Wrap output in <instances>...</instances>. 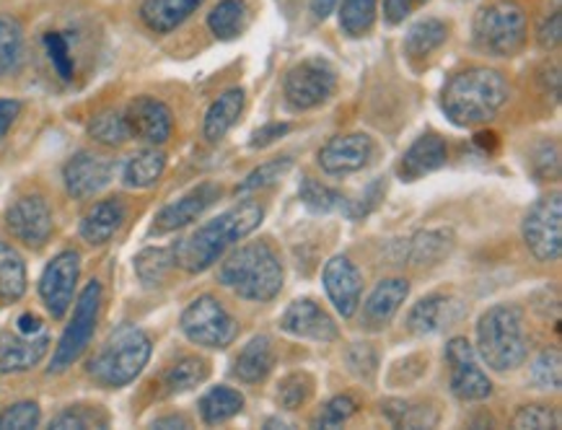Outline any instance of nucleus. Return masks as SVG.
<instances>
[{"label": "nucleus", "instance_id": "obj_3", "mask_svg": "<svg viewBox=\"0 0 562 430\" xmlns=\"http://www.w3.org/2000/svg\"><path fill=\"white\" fill-rule=\"evenodd\" d=\"M283 262L268 241L241 244L218 270V283L244 301H272L283 291Z\"/></svg>", "mask_w": 562, "mask_h": 430}, {"label": "nucleus", "instance_id": "obj_28", "mask_svg": "<svg viewBox=\"0 0 562 430\" xmlns=\"http://www.w3.org/2000/svg\"><path fill=\"white\" fill-rule=\"evenodd\" d=\"M446 39H449V24H446V21L436 16L415 21V24L407 29V37H405L407 60L413 63L428 60V57L434 55Z\"/></svg>", "mask_w": 562, "mask_h": 430}, {"label": "nucleus", "instance_id": "obj_26", "mask_svg": "<svg viewBox=\"0 0 562 430\" xmlns=\"http://www.w3.org/2000/svg\"><path fill=\"white\" fill-rule=\"evenodd\" d=\"M205 0H143L140 19L150 32L169 34L182 26Z\"/></svg>", "mask_w": 562, "mask_h": 430}, {"label": "nucleus", "instance_id": "obj_30", "mask_svg": "<svg viewBox=\"0 0 562 430\" xmlns=\"http://www.w3.org/2000/svg\"><path fill=\"white\" fill-rule=\"evenodd\" d=\"M167 169V154L156 148H146L140 154L130 156L125 169H122V182L133 190H148L161 179Z\"/></svg>", "mask_w": 562, "mask_h": 430}, {"label": "nucleus", "instance_id": "obj_27", "mask_svg": "<svg viewBox=\"0 0 562 430\" xmlns=\"http://www.w3.org/2000/svg\"><path fill=\"white\" fill-rule=\"evenodd\" d=\"M244 102H247V94H244L241 86H234V89L223 91V94L211 104V110L205 112V122H203L205 138L211 143H218L226 138L231 127H234L241 117Z\"/></svg>", "mask_w": 562, "mask_h": 430}, {"label": "nucleus", "instance_id": "obj_1", "mask_svg": "<svg viewBox=\"0 0 562 430\" xmlns=\"http://www.w3.org/2000/svg\"><path fill=\"white\" fill-rule=\"evenodd\" d=\"M265 218V207L255 203V200H247V203L234 205L231 211L221 213L218 218L207 220L198 228V231L187 236L175 247V262L177 268L184 272H205L213 268L215 262L221 260L223 254L228 252L234 244L247 239L249 234H255L259 224Z\"/></svg>", "mask_w": 562, "mask_h": 430}, {"label": "nucleus", "instance_id": "obj_54", "mask_svg": "<svg viewBox=\"0 0 562 430\" xmlns=\"http://www.w3.org/2000/svg\"><path fill=\"white\" fill-rule=\"evenodd\" d=\"M16 329H19V332H26V335H37V332H42V329H47V327H45V319L37 317V314L26 312V314H21V317L16 319Z\"/></svg>", "mask_w": 562, "mask_h": 430}, {"label": "nucleus", "instance_id": "obj_23", "mask_svg": "<svg viewBox=\"0 0 562 430\" xmlns=\"http://www.w3.org/2000/svg\"><path fill=\"white\" fill-rule=\"evenodd\" d=\"M446 161H449V146H446V140L436 133H425L402 154L396 174H400L402 182H417V179L443 169Z\"/></svg>", "mask_w": 562, "mask_h": 430}, {"label": "nucleus", "instance_id": "obj_32", "mask_svg": "<svg viewBox=\"0 0 562 430\" xmlns=\"http://www.w3.org/2000/svg\"><path fill=\"white\" fill-rule=\"evenodd\" d=\"M198 407L205 426H221L244 410V394L231 386H213L211 392L203 394Z\"/></svg>", "mask_w": 562, "mask_h": 430}, {"label": "nucleus", "instance_id": "obj_20", "mask_svg": "<svg viewBox=\"0 0 562 430\" xmlns=\"http://www.w3.org/2000/svg\"><path fill=\"white\" fill-rule=\"evenodd\" d=\"M49 350V335L42 329L37 335L19 332L16 327L0 332V374H24L45 361Z\"/></svg>", "mask_w": 562, "mask_h": 430}, {"label": "nucleus", "instance_id": "obj_21", "mask_svg": "<svg viewBox=\"0 0 562 430\" xmlns=\"http://www.w3.org/2000/svg\"><path fill=\"white\" fill-rule=\"evenodd\" d=\"M464 314L467 309L459 298L446 296V293H430V296L420 298L413 309H409L407 329L417 337L438 335L464 319Z\"/></svg>", "mask_w": 562, "mask_h": 430}, {"label": "nucleus", "instance_id": "obj_2", "mask_svg": "<svg viewBox=\"0 0 562 430\" xmlns=\"http://www.w3.org/2000/svg\"><path fill=\"white\" fill-rule=\"evenodd\" d=\"M510 99V86L501 70L467 68L449 78L441 91V110L457 127L487 125Z\"/></svg>", "mask_w": 562, "mask_h": 430}, {"label": "nucleus", "instance_id": "obj_53", "mask_svg": "<svg viewBox=\"0 0 562 430\" xmlns=\"http://www.w3.org/2000/svg\"><path fill=\"white\" fill-rule=\"evenodd\" d=\"M21 114V102L16 99H0V138H5V133L11 131V125Z\"/></svg>", "mask_w": 562, "mask_h": 430}, {"label": "nucleus", "instance_id": "obj_11", "mask_svg": "<svg viewBox=\"0 0 562 430\" xmlns=\"http://www.w3.org/2000/svg\"><path fill=\"white\" fill-rule=\"evenodd\" d=\"M446 363L451 369V394L461 403H482L493 394V382L482 371L467 337H451L446 346Z\"/></svg>", "mask_w": 562, "mask_h": 430}, {"label": "nucleus", "instance_id": "obj_18", "mask_svg": "<svg viewBox=\"0 0 562 430\" xmlns=\"http://www.w3.org/2000/svg\"><path fill=\"white\" fill-rule=\"evenodd\" d=\"M218 197H221V188L215 182L198 184V188H192L187 195H182L179 200H175V203H169L167 207H161V211L156 213L150 234H171L194 224L200 215L211 211Z\"/></svg>", "mask_w": 562, "mask_h": 430}, {"label": "nucleus", "instance_id": "obj_12", "mask_svg": "<svg viewBox=\"0 0 562 430\" xmlns=\"http://www.w3.org/2000/svg\"><path fill=\"white\" fill-rule=\"evenodd\" d=\"M78 275H81V254L74 249H65V252L53 257L42 272L40 296L53 319H63L74 306Z\"/></svg>", "mask_w": 562, "mask_h": 430}, {"label": "nucleus", "instance_id": "obj_48", "mask_svg": "<svg viewBox=\"0 0 562 430\" xmlns=\"http://www.w3.org/2000/svg\"><path fill=\"white\" fill-rule=\"evenodd\" d=\"M348 365L360 382H373V376H376V369H379V358L373 353L369 342H356V346L348 350Z\"/></svg>", "mask_w": 562, "mask_h": 430}, {"label": "nucleus", "instance_id": "obj_4", "mask_svg": "<svg viewBox=\"0 0 562 430\" xmlns=\"http://www.w3.org/2000/svg\"><path fill=\"white\" fill-rule=\"evenodd\" d=\"M477 353L495 374L524 365L529 355L524 312L514 304H495L477 321Z\"/></svg>", "mask_w": 562, "mask_h": 430}, {"label": "nucleus", "instance_id": "obj_37", "mask_svg": "<svg viewBox=\"0 0 562 430\" xmlns=\"http://www.w3.org/2000/svg\"><path fill=\"white\" fill-rule=\"evenodd\" d=\"M453 249V234L451 231H425L417 234L409 241V257L415 264H434L443 257H449Z\"/></svg>", "mask_w": 562, "mask_h": 430}, {"label": "nucleus", "instance_id": "obj_56", "mask_svg": "<svg viewBox=\"0 0 562 430\" xmlns=\"http://www.w3.org/2000/svg\"><path fill=\"white\" fill-rule=\"evenodd\" d=\"M474 143H477L482 150H487V154H493V150L498 148V135L490 133V131H482V133H477V138H474Z\"/></svg>", "mask_w": 562, "mask_h": 430}, {"label": "nucleus", "instance_id": "obj_49", "mask_svg": "<svg viewBox=\"0 0 562 430\" xmlns=\"http://www.w3.org/2000/svg\"><path fill=\"white\" fill-rule=\"evenodd\" d=\"M45 47L57 73H60V78H65V81H70V78H74V57H70L68 42H65L63 34L57 32L45 34Z\"/></svg>", "mask_w": 562, "mask_h": 430}, {"label": "nucleus", "instance_id": "obj_14", "mask_svg": "<svg viewBox=\"0 0 562 430\" xmlns=\"http://www.w3.org/2000/svg\"><path fill=\"white\" fill-rule=\"evenodd\" d=\"M376 156V143L366 133L337 135L319 150V167L329 177H348L369 169Z\"/></svg>", "mask_w": 562, "mask_h": 430}, {"label": "nucleus", "instance_id": "obj_52", "mask_svg": "<svg viewBox=\"0 0 562 430\" xmlns=\"http://www.w3.org/2000/svg\"><path fill=\"white\" fill-rule=\"evenodd\" d=\"M293 131L291 122H270V125L259 127V131L251 135V148H268L272 146V143L283 138V135H288Z\"/></svg>", "mask_w": 562, "mask_h": 430}, {"label": "nucleus", "instance_id": "obj_44", "mask_svg": "<svg viewBox=\"0 0 562 430\" xmlns=\"http://www.w3.org/2000/svg\"><path fill=\"white\" fill-rule=\"evenodd\" d=\"M42 422V410L37 403L26 399V403L11 405L9 410L0 412V430H32Z\"/></svg>", "mask_w": 562, "mask_h": 430}, {"label": "nucleus", "instance_id": "obj_43", "mask_svg": "<svg viewBox=\"0 0 562 430\" xmlns=\"http://www.w3.org/2000/svg\"><path fill=\"white\" fill-rule=\"evenodd\" d=\"M531 382L539 389L558 392L562 384V358L560 350H544L542 355L531 363Z\"/></svg>", "mask_w": 562, "mask_h": 430}, {"label": "nucleus", "instance_id": "obj_33", "mask_svg": "<svg viewBox=\"0 0 562 430\" xmlns=\"http://www.w3.org/2000/svg\"><path fill=\"white\" fill-rule=\"evenodd\" d=\"M249 21V5L244 0H221L218 5H213V11L207 13V29L213 32V37L223 42L236 39L247 29Z\"/></svg>", "mask_w": 562, "mask_h": 430}, {"label": "nucleus", "instance_id": "obj_51", "mask_svg": "<svg viewBox=\"0 0 562 430\" xmlns=\"http://www.w3.org/2000/svg\"><path fill=\"white\" fill-rule=\"evenodd\" d=\"M560 37H562V16L560 11H552V16H547L542 21V26H539L537 42L542 49H554L560 45Z\"/></svg>", "mask_w": 562, "mask_h": 430}, {"label": "nucleus", "instance_id": "obj_8", "mask_svg": "<svg viewBox=\"0 0 562 430\" xmlns=\"http://www.w3.org/2000/svg\"><path fill=\"white\" fill-rule=\"evenodd\" d=\"M184 337L194 346L207 350H223L239 335V321L215 296H198L182 312L179 319Z\"/></svg>", "mask_w": 562, "mask_h": 430}, {"label": "nucleus", "instance_id": "obj_24", "mask_svg": "<svg viewBox=\"0 0 562 430\" xmlns=\"http://www.w3.org/2000/svg\"><path fill=\"white\" fill-rule=\"evenodd\" d=\"M125 215L127 207L120 197L102 200V203H97L83 215L81 228H78V231H81V239L86 244H91V247H102V244L110 241L112 236L120 231L122 224H125Z\"/></svg>", "mask_w": 562, "mask_h": 430}, {"label": "nucleus", "instance_id": "obj_16", "mask_svg": "<svg viewBox=\"0 0 562 430\" xmlns=\"http://www.w3.org/2000/svg\"><path fill=\"white\" fill-rule=\"evenodd\" d=\"M280 329L295 340L335 342L340 337L335 319L314 298H299L280 317Z\"/></svg>", "mask_w": 562, "mask_h": 430}, {"label": "nucleus", "instance_id": "obj_55", "mask_svg": "<svg viewBox=\"0 0 562 430\" xmlns=\"http://www.w3.org/2000/svg\"><path fill=\"white\" fill-rule=\"evenodd\" d=\"M335 5H337V0H312V13L319 21H324L329 13L335 11Z\"/></svg>", "mask_w": 562, "mask_h": 430}, {"label": "nucleus", "instance_id": "obj_40", "mask_svg": "<svg viewBox=\"0 0 562 430\" xmlns=\"http://www.w3.org/2000/svg\"><path fill=\"white\" fill-rule=\"evenodd\" d=\"M291 169H293L291 156H283V159L262 163V167H257L255 171H249V174L244 177V182L236 188V195H249V192L268 190V188H272V184H278Z\"/></svg>", "mask_w": 562, "mask_h": 430}, {"label": "nucleus", "instance_id": "obj_42", "mask_svg": "<svg viewBox=\"0 0 562 430\" xmlns=\"http://www.w3.org/2000/svg\"><path fill=\"white\" fill-rule=\"evenodd\" d=\"M24 53V34L13 19L0 16V73H9L19 66Z\"/></svg>", "mask_w": 562, "mask_h": 430}, {"label": "nucleus", "instance_id": "obj_46", "mask_svg": "<svg viewBox=\"0 0 562 430\" xmlns=\"http://www.w3.org/2000/svg\"><path fill=\"white\" fill-rule=\"evenodd\" d=\"M514 428L518 430H550L560 428V418L547 405H526L514 415Z\"/></svg>", "mask_w": 562, "mask_h": 430}, {"label": "nucleus", "instance_id": "obj_29", "mask_svg": "<svg viewBox=\"0 0 562 430\" xmlns=\"http://www.w3.org/2000/svg\"><path fill=\"white\" fill-rule=\"evenodd\" d=\"M26 293V264L11 244L0 241V306H11Z\"/></svg>", "mask_w": 562, "mask_h": 430}, {"label": "nucleus", "instance_id": "obj_6", "mask_svg": "<svg viewBox=\"0 0 562 430\" xmlns=\"http://www.w3.org/2000/svg\"><path fill=\"white\" fill-rule=\"evenodd\" d=\"M472 37L480 53L490 57H514L526 45V13L514 0H495L477 11Z\"/></svg>", "mask_w": 562, "mask_h": 430}, {"label": "nucleus", "instance_id": "obj_38", "mask_svg": "<svg viewBox=\"0 0 562 430\" xmlns=\"http://www.w3.org/2000/svg\"><path fill=\"white\" fill-rule=\"evenodd\" d=\"M110 415L93 405H74L49 420L53 430H86V428H106Z\"/></svg>", "mask_w": 562, "mask_h": 430}, {"label": "nucleus", "instance_id": "obj_36", "mask_svg": "<svg viewBox=\"0 0 562 430\" xmlns=\"http://www.w3.org/2000/svg\"><path fill=\"white\" fill-rule=\"evenodd\" d=\"M379 0H342L340 29L350 39H360L376 24Z\"/></svg>", "mask_w": 562, "mask_h": 430}, {"label": "nucleus", "instance_id": "obj_47", "mask_svg": "<svg viewBox=\"0 0 562 430\" xmlns=\"http://www.w3.org/2000/svg\"><path fill=\"white\" fill-rule=\"evenodd\" d=\"M386 195V182L384 179H376V182H371L369 188L360 192L358 200H348V207H345V215H348L350 220H360L366 218V215L376 211L381 205V200Z\"/></svg>", "mask_w": 562, "mask_h": 430}, {"label": "nucleus", "instance_id": "obj_19", "mask_svg": "<svg viewBox=\"0 0 562 430\" xmlns=\"http://www.w3.org/2000/svg\"><path fill=\"white\" fill-rule=\"evenodd\" d=\"M112 174L114 163L99 154H89V150L76 154L63 169L65 190H68V195L76 200H89L93 195H99V192L112 182Z\"/></svg>", "mask_w": 562, "mask_h": 430}, {"label": "nucleus", "instance_id": "obj_50", "mask_svg": "<svg viewBox=\"0 0 562 430\" xmlns=\"http://www.w3.org/2000/svg\"><path fill=\"white\" fill-rule=\"evenodd\" d=\"M425 3H430V0H384L386 24H402V21L413 16L415 11H420Z\"/></svg>", "mask_w": 562, "mask_h": 430}, {"label": "nucleus", "instance_id": "obj_35", "mask_svg": "<svg viewBox=\"0 0 562 430\" xmlns=\"http://www.w3.org/2000/svg\"><path fill=\"white\" fill-rule=\"evenodd\" d=\"M177 268L175 249L150 247L135 257V275L146 288H158L169 278V272Z\"/></svg>", "mask_w": 562, "mask_h": 430}, {"label": "nucleus", "instance_id": "obj_10", "mask_svg": "<svg viewBox=\"0 0 562 430\" xmlns=\"http://www.w3.org/2000/svg\"><path fill=\"white\" fill-rule=\"evenodd\" d=\"M521 236L537 262H558L562 254V197H539L524 215Z\"/></svg>", "mask_w": 562, "mask_h": 430}, {"label": "nucleus", "instance_id": "obj_45", "mask_svg": "<svg viewBox=\"0 0 562 430\" xmlns=\"http://www.w3.org/2000/svg\"><path fill=\"white\" fill-rule=\"evenodd\" d=\"M356 412H358L356 399H352L350 394H337V397H333L327 405L322 407V412L316 415L314 426L337 428V426H342V422H348Z\"/></svg>", "mask_w": 562, "mask_h": 430}, {"label": "nucleus", "instance_id": "obj_31", "mask_svg": "<svg viewBox=\"0 0 562 430\" xmlns=\"http://www.w3.org/2000/svg\"><path fill=\"white\" fill-rule=\"evenodd\" d=\"M207 376H211V365H207L205 358L184 355L164 374V394L177 397V394L192 392L194 386L205 384Z\"/></svg>", "mask_w": 562, "mask_h": 430}, {"label": "nucleus", "instance_id": "obj_7", "mask_svg": "<svg viewBox=\"0 0 562 430\" xmlns=\"http://www.w3.org/2000/svg\"><path fill=\"white\" fill-rule=\"evenodd\" d=\"M99 309H102V283L91 281L78 296L74 317H70L60 342H57L53 361H49V374H63L86 353L93 332H97Z\"/></svg>", "mask_w": 562, "mask_h": 430}, {"label": "nucleus", "instance_id": "obj_17", "mask_svg": "<svg viewBox=\"0 0 562 430\" xmlns=\"http://www.w3.org/2000/svg\"><path fill=\"white\" fill-rule=\"evenodd\" d=\"M122 114H125L130 138L150 143V146H161V143H167L171 138V131H175L171 110L154 97L133 99Z\"/></svg>", "mask_w": 562, "mask_h": 430}, {"label": "nucleus", "instance_id": "obj_5", "mask_svg": "<svg viewBox=\"0 0 562 430\" xmlns=\"http://www.w3.org/2000/svg\"><path fill=\"white\" fill-rule=\"evenodd\" d=\"M150 353H154L150 337L140 327L122 325L91 358L89 376L104 389H122L146 371Z\"/></svg>", "mask_w": 562, "mask_h": 430}, {"label": "nucleus", "instance_id": "obj_57", "mask_svg": "<svg viewBox=\"0 0 562 430\" xmlns=\"http://www.w3.org/2000/svg\"><path fill=\"white\" fill-rule=\"evenodd\" d=\"M154 428H190V420L182 415H169V418L154 420Z\"/></svg>", "mask_w": 562, "mask_h": 430}, {"label": "nucleus", "instance_id": "obj_25", "mask_svg": "<svg viewBox=\"0 0 562 430\" xmlns=\"http://www.w3.org/2000/svg\"><path fill=\"white\" fill-rule=\"evenodd\" d=\"M276 346L268 335L251 337L234 361V376L244 384H259L276 369Z\"/></svg>", "mask_w": 562, "mask_h": 430}, {"label": "nucleus", "instance_id": "obj_34", "mask_svg": "<svg viewBox=\"0 0 562 430\" xmlns=\"http://www.w3.org/2000/svg\"><path fill=\"white\" fill-rule=\"evenodd\" d=\"M299 197H301V203H304L308 211L316 213V215L345 213V207H348V197H345L340 190L329 188V184H324L314 177L301 179Z\"/></svg>", "mask_w": 562, "mask_h": 430}, {"label": "nucleus", "instance_id": "obj_13", "mask_svg": "<svg viewBox=\"0 0 562 430\" xmlns=\"http://www.w3.org/2000/svg\"><path fill=\"white\" fill-rule=\"evenodd\" d=\"M5 226L24 247L40 249L53 236V207L42 195H24L5 211Z\"/></svg>", "mask_w": 562, "mask_h": 430}, {"label": "nucleus", "instance_id": "obj_39", "mask_svg": "<svg viewBox=\"0 0 562 430\" xmlns=\"http://www.w3.org/2000/svg\"><path fill=\"white\" fill-rule=\"evenodd\" d=\"M89 135L97 143H102V146H110V148L122 146V143L130 140L125 114H120L114 110L97 114V117H93L91 125H89Z\"/></svg>", "mask_w": 562, "mask_h": 430}, {"label": "nucleus", "instance_id": "obj_15", "mask_svg": "<svg viewBox=\"0 0 562 430\" xmlns=\"http://www.w3.org/2000/svg\"><path fill=\"white\" fill-rule=\"evenodd\" d=\"M322 283L327 291V298L333 301L335 312L342 319H352L360 309V296H363V275L348 257L337 254L324 264Z\"/></svg>", "mask_w": 562, "mask_h": 430}, {"label": "nucleus", "instance_id": "obj_41", "mask_svg": "<svg viewBox=\"0 0 562 430\" xmlns=\"http://www.w3.org/2000/svg\"><path fill=\"white\" fill-rule=\"evenodd\" d=\"M314 394V378L304 374V371H295V374H288L278 386V405L283 410H299L304 407Z\"/></svg>", "mask_w": 562, "mask_h": 430}, {"label": "nucleus", "instance_id": "obj_22", "mask_svg": "<svg viewBox=\"0 0 562 430\" xmlns=\"http://www.w3.org/2000/svg\"><path fill=\"white\" fill-rule=\"evenodd\" d=\"M409 296V283L405 278H386L376 288L371 291V296L366 298L363 314H360V325L369 332H381V329L392 325V319L400 314L402 304Z\"/></svg>", "mask_w": 562, "mask_h": 430}, {"label": "nucleus", "instance_id": "obj_9", "mask_svg": "<svg viewBox=\"0 0 562 430\" xmlns=\"http://www.w3.org/2000/svg\"><path fill=\"white\" fill-rule=\"evenodd\" d=\"M337 89V70L324 57H306L285 73L283 97L293 112H308L329 102Z\"/></svg>", "mask_w": 562, "mask_h": 430}]
</instances>
